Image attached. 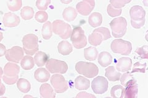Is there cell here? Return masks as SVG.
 Wrapping results in <instances>:
<instances>
[{
	"mask_svg": "<svg viewBox=\"0 0 148 98\" xmlns=\"http://www.w3.org/2000/svg\"><path fill=\"white\" fill-rule=\"evenodd\" d=\"M17 87L18 90L23 93H27L31 89V85L27 79L21 78L17 81Z\"/></svg>",
	"mask_w": 148,
	"mask_h": 98,
	"instance_id": "28",
	"label": "cell"
},
{
	"mask_svg": "<svg viewBox=\"0 0 148 98\" xmlns=\"http://www.w3.org/2000/svg\"><path fill=\"white\" fill-rule=\"evenodd\" d=\"M40 93L41 97L43 98H54L56 97L53 88L48 83H43L41 85Z\"/></svg>",
	"mask_w": 148,
	"mask_h": 98,
	"instance_id": "18",
	"label": "cell"
},
{
	"mask_svg": "<svg viewBox=\"0 0 148 98\" xmlns=\"http://www.w3.org/2000/svg\"><path fill=\"white\" fill-rule=\"evenodd\" d=\"M148 47L147 45H143V47H139L136 49L135 50V52L140 56L141 58L143 59H147L148 58Z\"/></svg>",
	"mask_w": 148,
	"mask_h": 98,
	"instance_id": "39",
	"label": "cell"
},
{
	"mask_svg": "<svg viewBox=\"0 0 148 98\" xmlns=\"http://www.w3.org/2000/svg\"><path fill=\"white\" fill-rule=\"evenodd\" d=\"M3 39V33L2 32L0 31V42H1Z\"/></svg>",
	"mask_w": 148,
	"mask_h": 98,
	"instance_id": "46",
	"label": "cell"
},
{
	"mask_svg": "<svg viewBox=\"0 0 148 98\" xmlns=\"http://www.w3.org/2000/svg\"><path fill=\"white\" fill-rule=\"evenodd\" d=\"M32 96H29V95H27V96H24V97H32Z\"/></svg>",
	"mask_w": 148,
	"mask_h": 98,
	"instance_id": "49",
	"label": "cell"
},
{
	"mask_svg": "<svg viewBox=\"0 0 148 98\" xmlns=\"http://www.w3.org/2000/svg\"><path fill=\"white\" fill-rule=\"evenodd\" d=\"M102 22H103V17L99 12H93L89 16L88 23L92 27H98L102 24Z\"/></svg>",
	"mask_w": 148,
	"mask_h": 98,
	"instance_id": "25",
	"label": "cell"
},
{
	"mask_svg": "<svg viewBox=\"0 0 148 98\" xmlns=\"http://www.w3.org/2000/svg\"><path fill=\"white\" fill-rule=\"evenodd\" d=\"M112 62V57L107 52H103L99 54L98 63L103 67H107Z\"/></svg>",
	"mask_w": 148,
	"mask_h": 98,
	"instance_id": "24",
	"label": "cell"
},
{
	"mask_svg": "<svg viewBox=\"0 0 148 98\" xmlns=\"http://www.w3.org/2000/svg\"><path fill=\"white\" fill-rule=\"evenodd\" d=\"M61 1V2L63 4H68L69 3H71L73 0H60Z\"/></svg>",
	"mask_w": 148,
	"mask_h": 98,
	"instance_id": "45",
	"label": "cell"
},
{
	"mask_svg": "<svg viewBox=\"0 0 148 98\" xmlns=\"http://www.w3.org/2000/svg\"><path fill=\"white\" fill-rule=\"evenodd\" d=\"M131 1L132 0H110V3L115 8L122 9Z\"/></svg>",
	"mask_w": 148,
	"mask_h": 98,
	"instance_id": "37",
	"label": "cell"
},
{
	"mask_svg": "<svg viewBox=\"0 0 148 98\" xmlns=\"http://www.w3.org/2000/svg\"><path fill=\"white\" fill-rule=\"evenodd\" d=\"M111 38L110 32L108 28L106 27H99L92 31L88 36L89 43L93 46L99 45L102 42Z\"/></svg>",
	"mask_w": 148,
	"mask_h": 98,
	"instance_id": "3",
	"label": "cell"
},
{
	"mask_svg": "<svg viewBox=\"0 0 148 98\" xmlns=\"http://www.w3.org/2000/svg\"><path fill=\"white\" fill-rule=\"evenodd\" d=\"M6 51L7 50L5 45H4L3 44L0 43V57H3L4 55H5Z\"/></svg>",
	"mask_w": 148,
	"mask_h": 98,
	"instance_id": "44",
	"label": "cell"
},
{
	"mask_svg": "<svg viewBox=\"0 0 148 98\" xmlns=\"http://www.w3.org/2000/svg\"><path fill=\"white\" fill-rule=\"evenodd\" d=\"M76 71L87 78H93L98 75L99 69L94 63L79 62L75 64Z\"/></svg>",
	"mask_w": 148,
	"mask_h": 98,
	"instance_id": "4",
	"label": "cell"
},
{
	"mask_svg": "<svg viewBox=\"0 0 148 98\" xmlns=\"http://www.w3.org/2000/svg\"><path fill=\"white\" fill-rule=\"evenodd\" d=\"M24 51L21 47L14 46L6 51V58L9 62L15 63H20V61L24 57Z\"/></svg>",
	"mask_w": 148,
	"mask_h": 98,
	"instance_id": "12",
	"label": "cell"
},
{
	"mask_svg": "<svg viewBox=\"0 0 148 98\" xmlns=\"http://www.w3.org/2000/svg\"><path fill=\"white\" fill-rule=\"evenodd\" d=\"M58 50L60 54L66 56L70 54L73 50L72 45L67 41L60 42L58 45Z\"/></svg>",
	"mask_w": 148,
	"mask_h": 98,
	"instance_id": "22",
	"label": "cell"
},
{
	"mask_svg": "<svg viewBox=\"0 0 148 98\" xmlns=\"http://www.w3.org/2000/svg\"><path fill=\"white\" fill-rule=\"evenodd\" d=\"M105 76L109 79V81L115 82L120 80L121 74L120 72L117 71L116 69L114 66H109L106 69Z\"/></svg>",
	"mask_w": 148,
	"mask_h": 98,
	"instance_id": "21",
	"label": "cell"
},
{
	"mask_svg": "<svg viewBox=\"0 0 148 98\" xmlns=\"http://www.w3.org/2000/svg\"><path fill=\"white\" fill-rule=\"evenodd\" d=\"M21 66L22 69L26 71L32 69L35 66L34 59L32 58L30 55L24 56L21 62Z\"/></svg>",
	"mask_w": 148,
	"mask_h": 98,
	"instance_id": "27",
	"label": "cell"
},
{
	"mask_svg": "<svg viewBox=\"0 0 148 98\" xmlns=\"http://www.w3.org/2000/svg\"><path fill=\"white\" fill-rule=\"evenodd\" d=\"M125 88L121 85H115L110 90V95L114 98H122L124 97Z\"/></svg>",
	"mask_w": 148,
	"mask_h": 98,
	"instance_id": "32",
	"label": "cell"
},
{
	"mask_svg": "<svg viewBox=\"0 0 148 98\" xmlns=\"http://www.w3.org/2000/svg\"><path fill=\"white\" fill-rule=\"evenodd\" d=\"M120 82H121L122 85H123V87H126L129 84H130L134 82H135L136 80L135 78L132 76V73L129 72L127 71V72L123 74L122 76H120Z\"/></svg>",
	"mask_w": 148,
	"mask_h": 98,
	"instance_id": "33",
	"label": "cell"
},
{
	"mask_svg": "<svg viewBox=\"0 0 148 98\" xmlns=\"http://www.w3.org/2000/svg\"><path fill=\"white\" fill-rule=\"evenodd\" d=\"M53 31L62 39H67L72 34V28L67 23L61 20H56L52 23Z\"/></svg>",
	"mask_w": 148,
	"mask_h": 98,
	"instance_id": "6",
	"label": "cell"
},
{
	"mask_svg": "<svg viewBox=\"0 0 148 98\" xmlns=\"http://www.w3.org/2000/svg\"><path fill=\"white\" fill-rule=\"evenodd\" d=\"M71 39L74 47L77 49L84 48L87 44L85 31L80 26H76L72 31Z\"/></svg>",
	"mask_w": 148,
	"mask_h": 98,
	"instance_id": "7",
	"label": "cell"
},
{
	"mask_svg": "<svg viewBox=\"0 0 148 98\" xmlns=\"http://www.w3.org/2000/svg\"><path fill=\"white\" fill-rule=\"evenodd\" d=\"M143 4L145 6H147V0H143Z\"/></svg>",
	"mask_w": 148,
	"mask_h": 98,
	"instance_id": "47",
	"label": "cell"
},
{
	"mask_svg": "<svg viewBox=\"0 0 148 98\" xmlns=\"http://www.w3.org/2000/svg\"><path fill=\"white\" fill-rule=\"evenodd\" d=\"M51 3V0H36V6L40 11H46Z\"/></svg>",
	"mask_w": 148,
	"mask_h": 98,
	"instance_id": "38",
	"label": "cell"
},
{
	"mask_svg": "<svg viewBox=\"0 0 148 98\" xmlns=\"http://www.w3.org/2000/svg\"><path fill=\"white\" fill-rule=\"evenodd\" d=\"M122 12V9L115 8L111 5L110 4L108 6L107 12L109 14V16L110 17H115L119 16L120 15H121Z\"/></svg>",
	"mask_w": 148,
	"mask_h": 98,
	"instance_id": "35",
	"label": "cell"
},
{
	"mask_svg": "<svg viewBox=\"0 0 148 98\" xmlns=\"http://www.w3.org/2000/svg\"><path fill=\"white\" fill-rule=\"evenodd\" d=\"M20 67L15 63H8L4 67L3 80L7 85L15 84L18 79Z\"/></svg>",
	"mask_w": 148,
	"mask_h": 98,
	"instance_id": "1",
	"label": "cell"
},
{
	"mask_svg": "<svg viewBox=\"0 0 148 98\" xmlns=\"http://www.w3.org/2000/svg\"><path fill=\"white\" fill-rule=\"evenodd\" d=\"M110 26L114 38H122L127 32V22L126 18L123 17L115 18L110 22Z\"/></svg>",
	"mask_w": 148,
	"mask_h": 98,
	"instance_id": "5",
	"label": "cell"
},
{
	"mask_svg": "<svg viewBox=\"0 0 148 98\" xmlns=\"http://www.w3.org/2000/svg\"><path fill=\"white\" fill-rule=\"evenodd\" d=\"M20 22L19 17L11 12L6 13L3 18V23L4 26L8 28L17 26L19 25Z\"/></svg>",
	"mask_w": 148,
	"mask_h": 98,
	"instance_id": "14",
	"label": "cell"
},
{
	"mask_svg": "<svg viewBox=\"0 0 148 98\" xmlns=\"http://www.w3.org/2000/svg\"><path fill=\"white\" fill-rule=\"evenodd\" d=\"M34 62L36 64L37 66L42 67L46 64V63L47 62L48 59V57L47 54L46 53L41 52V51H38L35 55L34 57Z\"/></svg>",
	"mask_w": 148,
	"mask_h": 98,
	"instance_id": "26",
	"label": "cell"
},
{
	"mask_svg": "<svg viewBox=\"0 0 148 98\" xmlns=\"http://www.w3.org/2000/svg\"><path fill=\"white\" fill-rule=\"evenodd\" d=\"M35 18L39 23H45L48 19V15L45 11H40L35 14Z\"/></svg>",
	"mask_w": 148,
	"mask_h": 98,
	"instance_id": "36",
	"label": "cell"
},
{
	"mask_svg": "<svg viewBox=\"0 0 148 98\" xmlns=\"http://www.w3.org/2000/svg\"><path fill=\"white\" fill-rule=\"evenodd\" d=\"M77 16V12L76 9L72 7H68L64 10L62 12V17L64 20L68 22H71L75 19Z\"/></svg>",
	"mask_w": 148,
	"mask_h": 98,
	"instance_id": "23",
	"label": "cell"
},
{
	"mask_svg": "<svg viewBox=\"0 0 148 98\" xmlns=\"http://www.w3.org/2000/svg\"><path fill=\"white\" fill-rule=\"evenodd\" d=\"M35 12L34 9L30 6H25L21 11V16L23 19L29 20L34 17Z\"/></svg>",
	"mask_w": 148,
	"mask_h": 98,
	"instance_id": "31",
	"label": "cell"
},
{
	"mask_svg": "<svg viewBox=\"0 0 148 98\" xmlns=\"http://www.w3.org/2000/svg\"><path fill=\"white\" fill-rule=\"evenodd\" d=\"M125 89L124 97L126 98H135L137 97L138 92V86L136 81L134 82L127 85Z\"/></svg>",
	"mask_w": 148,
	"mask_h": 98,
	"instance_id": "19",
	"label": "cell"
},
{
	"mask_svg": "<svg viewBox=\"0 0 148 98\" xmlns=\"http://www.w3.org/2000/svg\"><path fill=\"white\" fill-rule=\"evenodd\" d=\"M95 6V0H83L76 6L77 11L82 16H88Z\"/></svg>",
	"mask_w": 148,
	"mask_h": 98,
	"instance_id": "13",
	"label": "cell"
},
{
	"mask_svg": "<svg viewBox=\"0 0 148 98\" xmlns=\"http://www.w3.org/2000/svg\"><path fill=\"white\" fill-rule=\"evenodd\" d=\"M130 16L131 20L140 21L145 18L146 11L144 9L140 6H134L130 10Z\"/></svg>",
	"mask_w": 148,
	"mask_h": 98,
	"instance_id": "15",
	"label": "cell"
},
{
	"mask_svg": "<svg viewBox=\"0 0 148 98\" xmlns=\"http://www.w3.org/2000/svg\"><path fill=\"white\" fill-rule=\"evenodd\" d=\"M51 83L56 93H62L69 88L67 81L61 74H54L51 78Z\"/></svg>",
	"mask_w": 148,
	"mask_h": 98,
	"instance_id": "10",
	"label": "cell"
},
{
	"mask_svg": "<svg viewBox=\"0 0 148 98\" xmlns=\"http://www.w3.org/2000/svg\"><path fill=\"white\" fill-rule=\"evenodd\" d=\"M46 68L51 74H65L68 69V65L64 61L49 58L46 63Z\"/></svg>",
	"mask_w": 148,
	"mask_h": 98,
	"instance_id": "9",
	"label": "cell"
},
{
	"mask_svg": "<svg viewBox=\"0 0 148 98\" xmlns=\"http://www.w3.org/2000/svg\"><path fill=\"white\" fill-rule=\"evenodd\" d=\"M3 71L2 68L0 67V76H3Z\"/></svg>",
	"mask_w": 148,
	"mask_h": 98,
	"instance_id": "48",
	"label": "cell"
},
{
	"mask_svg": "<svg viewBox=\"0 0 148 98\" xmlns=\"http://www.w3.org/2000/svg\"><path fill=\"white\" fill-rule=\"evenodd\" d=\"M7 6L9 10L16 12L20 10L22 6V0H8Z\"/></svg>",
	"mask_w": 148,
	"mask_h": 98,
	"instance_id": "34",
	"label": "cell"
},
{
	"mask_svg": "<svg viewBox=\"0 0 148 98\" xmlns=\"http://www.w3.org/2000/svg\"><path fill=\"white\" fill-rule=\"evenodd\" d=\"M110 48L115 53L123 55L130 54L132 50V45L130 42L121 39L114 40L110 45Z\"/></svg>",
	"mask_w": 148,
	"mask_h": 98,
	"instance_id": "8",
	"label": "cell"
},
{
	"mask_svg": "<svg viewBox=\"0 0 148 98\" xmlns=\"http://www.w3.org/2000/svg\"><path fill=\"white\" fill-rule=\"evenodd\" d=\"M109 83L107 79L103 76H98L94 78L91 83L92 90L96 94L102 95L108 90Z\"/></svg>",
	"mask_w": 148,
	"mask_h": 98,
	"instance_id": "11",
	"label": "cell"
},
{
	"mask_svg": "<svg viewBox=\"0 0 148 98\" xmlns=\"http://www.w3.org/2000/svg\"><path fill=\"white\" fill-rule=\"evenodd\" d=\"M90 86V82L83 76H78L75 80V87L78 90H86Z\"/></svg>",
	"mask_w": 148,
	"mask_h": 98,
	"instance_id": "20",
	"label": "cell"
},
{
	"mask_svg": "<svg viewBox=\"0 0 148 98\" xmlns=\"http://www.w3.org/2000/svg\"><path fill=\"white\" fill-rule=\"evenodd\" d=\"M145 18L142 20L140 21H135V20H131V25L132 27L135 29H140L145 25Z\"/></svg>",
	"mask_w": 148,
	"mask_h": 98,
	"instance_id": "41",
	"label": "cell"
},
{
	"mask_svg": "<svg viewBox=\"0 0 148 98\" xmlns=\"http://www.w3.org/2000/svg\"><path fill=\"white\" fill-rule=\"evenodd\" d=\"M34 77L38 82L45 83L49 80L50 74L49 72L45 68H38L35 71Z\"/></svg>",
	"mask_w": 148,
	"mask_h": 98,
	"instance_id": "17",
	"label": "cell"
},
{
	"mask_svg": "<svg viewBox=\"0 0 148 98\" xmlns=\"http://www.w3.org/2000/svg\"><path fill=\"white\" fill-rule=\"evenodd\" d=\"M132 61L130 58L122 57L118 59L116 64V69L120 72H127L131 69Z\"/></svg>",
	"mask_w": 148,
	"mask_h": 98,
	"instance_id": "16",
	"label": "cell"
},
{
	"mask_svg": "<svg viewBox=\"0 0 148 98\" xmlns=\"http://www.w3.org/2000/svg\"><path fill=\"white\" fill-rule=\"evenodd\" d=\"M3 77L2 76H0V96H3L6 92V88L4 84L2 83L1 82V78Z\"/></svg>",
	"mask_w": 148,
	"mask_h": 98,
	"instance_id": "43",
	"label": "cell"
},
{
	"mask_svg": "<svg viewBox=\"0 0 148 98\" xmlns=\"http://www.w3.org/2000/svg\"><path fill=\"white\" fill-rule=\"evenodd\" d=\"M41 34L43 38L45 40H49L53 35L52 23L50 22H46L43 25L42 30H41Z\"/></svg>",
	"mask_w": 148,
	"mask_h": 98,
	"instance_id": "29",
	"label": "cell"
},
{
	"mask_svg": "<svg viewBox=\"0 0 148 98\" xmlns=\"http://www.w3.org/2000/svg\"><path fill=\"white\" fill-rule=\"evenodd\" d=\"M98 52L94 47H89L84 50L85 58L88 61H95L98 57Z\"/></svg>",
	"mask_w": 148,
	"mask_h": 98,
	"instance_id": "30",
	"label": "cell"
},
{
	"mask_svg": "<svg viewBox=\"0 0 148 98\" xmlns=\"http://www.w3.org/2000/svg\"><path fill=\"white\" fill-rule=\"evenodd\" d=\"M77 97H96L95 96L91 94H89L86 92H81L79 93L76 96Z\"/></svg>",
	"mask_w": 148,
	"mask_h": 98,
	"instance_id": "42",
	"label": "cell"
},
{
	"mask_svg": "<svg viewBox=\"0 0 148 98\" xmlns=\"http://www.w3.org/2000/svg\"><path fill=\"white\" fill-rule=\"evenodd\" d=\"M23 50L28 55H35L39 49L38 38L34 34H27L22 39Z\"/></svg>",
	"mask_w": 148,
	"mask_h": 98,
	"instance_id": "2",
	"label": "cell"
},
{
	"mask_svg": "<svg viewBox=\"0 0 148 98\" xmlns=\"http://www.w3.org/2000/svg\"><path fill=\"white\" fill-rule=\"evenodd\" d=\"M146 67V64H141L140 63H136L134 65L133 71L132 73L136 72H145V69Z\"/></svg>",
	"mask_w": 148,
	"mask_h": 98,
	"instance_id": "40",
	"label": "cell"
}]
</instances>
